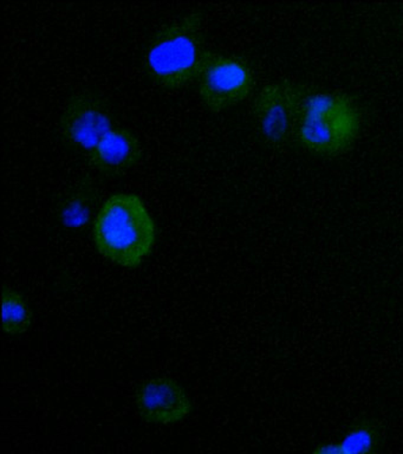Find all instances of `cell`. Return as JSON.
I'll return each instance as SVG.
<instances>
[{"label": "cell", "mask_w": 403, "mask_h": 454, "mask_svg": "<svg viewBox=\"0 0 403 454\" xmlns=\"http://www.w3.org/2000/svg\"><path fill=\"white\" fill-rule=\"evenodd\" d=\"M93 237L97 250L109 261L136 268L153 248L155 223L137 195L118 193L102 205Z\"/></svg>", "instance_id": "obj_1"}, {"label": "cell", "mask_w": 403, "mask_h": 454, "mask_svg": "<svg viewBox=\"0 0 403 454\" xmlns=\"http://www.w3.org/2000/svg\"><path fill=\"white\" fill-rule=\"evenodd\" d=\"M203 14L192 12L166 25L151 39L146 52L150 76L161 87L176 90L198 81L206 62Z\"/></svg>", "instance_id": "obj_2"}, {"label": "cell", "mask_w": 403, "mask_h": 454, "mask_svg": "<svg viewBox=\"0 0 403 454\" xmlns=\"http://www.w3.org/2000/svg\"><path fill=\"white\" fill-rule=\"evenodd\" d=\"M360 128L359 108L349 96L318 92L307 96L297 138L314 154L336 156L352 147Z\"/></svg>", "instance_id": "obj_3"}, {"label": "cell", "mask_w": 403, "mask_h": 454, "mask_svg": "<svg viewBox=\"0 0 403 454\" xmlns=\"http://www.w3.org/2000/svg\"><path fill=\"white\" fill-rule=\"evenodd\" d=\"M307 96L289 82L264 85L253 102L258 130L272 147H284L298 134Z\"/></svg>", "instance_id": "obj_4"}, {"label": "cell", "mask_w": 403, "mask_h": 454, "mask_svg": "<svg viewBox=\"0 0 403 454\" xmlns=\"http://www.w3.org/2000/svg\"><path fill=\"white\" fill-rule=\"evenodd\" d=\"M254 74L245 60L236 56L208 53L198 78L201 101L212 113H221L249 98Z\"/></svg>", "instance_id": "obj_5"}, {"label": "cell", "mask_w": 403, "mask_h": 454, "mask_svg": "<svg viewBox=\"0 0 403 454\" xmlns=\"http://www.w3.org/2000/svg\"><path fill=\"white\" fill-rule=\"evenodd\" d=\"M114 127L112 110L100 96L80 91L70 96L61 116L66 144L87 156Z\"/></svg>", "instance_id": "obj_6"}, {"label": "cell", "mask_w": 403, "mask_h": 454, "mask_svg": "<svg viewBox=\"0 0 403 454\" xmlns=\"http://www.w3.org/2000/svg\"><path fill=\"white\" fill-rule=\"evenodd\" d=\"M140 414L154 424H174L190 411L189 396L182 387L167 378H157L144 383L137 392Z\"/></svg>", "instance_id": "obj_7"}, {"label": "cell", "mask_w": 403, "mask_h": 454, "mask_svg": "<svg viewBox=\"0 0 403 454\" xmlns=\"http://www.w3.org/2000/svg\"><path fill=\"white\" fill-rule=\"evenodd\" d=\"M143 158V148L136 135L125 128H112L88 155L98 172L118 176L136 167Z\"/></svg>", "instance_id": "obj_8"}, {"label": "cell", "mask_w": 403, "mask_h": 454, "mask_svg": "<svg viewBox=\"0 0 403 454\" xmlns=\"http://www.w3.org/2000/svg\"><path fill=\"white\" fill-rule=\"evenodd\" d=\"M98 190L90 176H84L75 187L66 194L61 205V216L66 225L79 227L84 225L93 215L97 206Z\"/></svg>", "instance_id": "obj_9"}, {"label": "cell", "mask_w": 403, "mask_h": 454, "mask_svg": "<svg viewBox=\"0 0 403 454\" xmlns=\"http://www.w3.org/2000/svg\"><path fill=\"white\" fill-rule=\"evenodd\" d=\"M339 443L348 454H380L384 429L376 420L363 419L348 429Z\"/></svg>", "instance_id": "obj_10"}, {"label": "cell", "mask_w": 403, "mask_h": 454, "mask_svg": "<svg viewBox=\"0 0 403 454\" xmlns=\"http://www.w3.org/2000/svg\"><path fill=\"white\" fill-rule=\"evenodd\" d=\"M33 315L22 296L16 291H3V329L10 335H20L30 328Z\"/></svg>", "instance_id": "obj_11"}, {"label": "cell", "mask_w": 403, "mask_h": 454, "mask_svg": "<svg viewBox=\"0 0 403 454\" xmlns=\"http://www.w3.org/2000/svg\"><path fill=\"white\" fill-rule=\"evenodd\" d=\"M311 454H348L339 442H325L314 447Z\"/></svg>", "instance_id": "obj_12"}]
</instances>
